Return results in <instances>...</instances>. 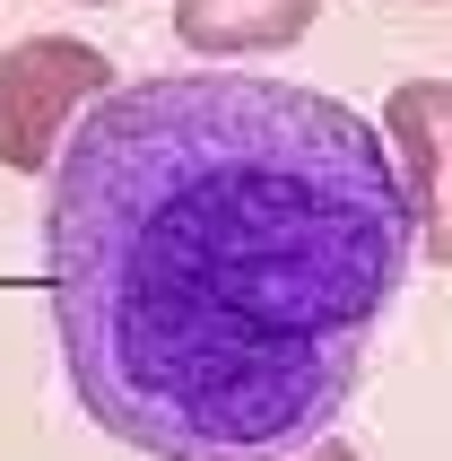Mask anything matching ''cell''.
Returning <instances> with one entry per match:
<instances>
[{"label": "cell", "instance_id": "obj_3", "mask_svg": "<svg viewBox=\"0 0 452 461\" xmlns=\"http://www.w3.org/2000/svg\"><path fill=\"white\" fill-rule=\"evenodd\" d=\"M383 140L418 209V253L452 270V78H401L383 96Z\"/></svg>", "mask_w": 452, "mask_h": 461}, {"label": "cell", "instance_id": "obj_4", "mask_svg": "<svg viewBox=\"0 0 452 461\" xmlns=\"http://www.w3.org/2000/svg\"><path fill=\"white\" fill-rule=\"evenodd\" d=\"M322 0H175V35L218 61H252V52H287L313 35Z\"/></svg>", "mask_w": 452, "mask_h": 461}, {"label": "cell", "instance_id": "obj_6", "mask_svg": "<svg viewBox=\"0 0 452 461\" xmlns=\"http://www.w3.org/2000/svg\"><path fill=\"white\" fill-rule=\"evenodd\" d=\"M87 9H104V0H87Z\"/></svg>", "mask_w": 452, "mask_h": 461}, {"label": "cell", "instance_id": "obj_2", "mask_svg": "<svg viewBox=\"0 0 452 461\" xmlns=\"http://www.w3.org/2000/svg\"><path fill=\"white\" fill-rule=\"evenodd\" d=\"M113 96V61L78 35H26L0 52V166L52 175L70 131Z\"/></svg>", "mask_w": 452, "mask_h": 461}, {"label": "cell", "instance_id": "obj_1", "mask_svg": "<svg viewBox=\"0 0 452 461\" xmlns=\"http://www.w3.org/2000/svg\"><path fill=\"white\" fill-rule=\"evenodd\" d=\"M409 253L392 140L322 87L244 70L113 87L44 201L70 392L149 461H287L330 436Z\"/></svg>", "mask_w": 452, "mask_h": 461}, {"label": "cell", "instance_id": "obj_5", "mask_svg": "<svg viewBox=\"0 0 452 461\" xmlns=\"http://www.w3.org/2000/svg\"><path fill=\"white\" fill-rule=\"evenodd\" d=\"M287 461H357V453H348V444H330V436H313L304 453H287Z\"/></svg>", "mask_w": 452, "mask_h": 461}]
</instances>
